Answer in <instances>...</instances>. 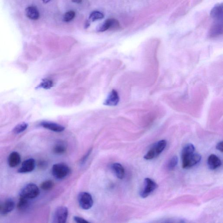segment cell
<instances>
[{
	"label": "cell",
	"instance_id": "obj_1",
	"mask_svg": "<svg viewBox=\"0 0 223 223\" xmlns=\"http://www.w3.org/2000/svg\"><path fill=\"white\" fill-rule=\"evenodd\" d=\"M194 152L195 147L192 144H188L184 147L181 153L183 168H190L200 162L201 157Z\"/></svg>",
	"mask_w": 223,
	"mask_h": 223
},
{
	"label": "cell",
	"instance_id": "obj_2",
	"mask_svg": "<svg viewBox=\"0 0 223 223\" xmlns=\"http://www.w3.org/2000/svg\"><path fill=\"white\" fill-rule=\"evenodd\" d=\"M167 141L165 140H161L157 142L148 151L144 156V158L146 160H152L160 154L165 148L167 146Z\"/></svg>",
	"mask_w": 223,
	"mask_h": 223
},
{
	"label": "cell",
	"instance_id": "obj_3",
	"mask_svg": "<svg viewBox=\"0 0 223 223\" xmlns=\"http://www.w3.org/2000/svg\"><path fill=\"white\" fill-rule=\"evenodd\" d=\"M70 169L66 164L59 163L54 165L52 168L53 175L57 179L61 180L66 177L69 174Z\"/></svg>",
	"mask_w": 223,
	"mask_h": 223
},
{
	"label": "cell",
	"instance_id": "obj_4",
	"mask_svg": "<svg viewBox=\"0 0 223 223\" xmlns=\"http://www.w3.org/2000/svg\"><path fill=\"white\" fill-rule=\"evenodd\" d=\"M39 188L35 184L30 183L25 186L21 190L20 196L26 198L28 199L36 198L39 194Z\"/></svg>",
	"mask_w": 223,
	"mask_h": 223
},
{
	"label": "cell",
	"instance_id": "obj_5",
	"mask_svg": "<svg viewBox=\"0 0 223 223\" xmlns=\"http://www.w3.org/2000/svg\"><path fill=\"white\" fill-rule=\"evenodd\" d=\"M78 202L80 206L84 210L90 209L93 204L91 195L87 192H82L79 194Z\"/></svg>",
	"mask_w": 223,
	"mask_h": 223
},
{
	"label": "cell",
	"instance_id": "obj_6",
	"mask_svg": "<svg viewBox=\"0 0 223 223\" xmlns=\"http://www.w3.org/2000/svg\"><path fill=\"white\" fill-rule=\"evenodd\" d=\"M157 188V184L153 180L146 178L144 180V187L140 193L142 198L148 197Z\"/></svg>",
	"mask_w": 223,
	"mask_h": 223
},
{
	"label": "cell",
	"instance_id": "obj_7",
	"mask_svg": "<svg viewBox=\"0 0 223 223\" xmlns=\"http://www.w3.org/2000/svg\"><path fill=\"white\" fill-rule=\"evenodd\" d=\"M69 215L67 208L59 207L55 211L54 222L56 223H65Z\"/></svg>",
	"mask_w": 223,
	"mask_h": 223
},
{
	"label": "cell",
	"instance_id": "obj_8",
	"mask_svg": "<svg viewBox=\"0 0 223 223\" xmlns=\"http://www.w3.org/2000/svg\"><path fill=\"white\" fill-rule=\"evenodd\" d=\"M120 97L117 92L115 90H113L109 94L103 104L109 106H115L118 105Z\"/></svg>",
	"mask_w": 223,
	"mask_h": 223
},
{
	"label": "cell",
	"instance_id": "obj_9",
	"mask_svg": "<svg viewBox=\"0 0 223 223\" xmlns=\"http://www.w3.org/2000/svg\"><path fill=\"white\" fill-rule=\"evenodd\" d=\"M35 162L33 159H29L23 162L22 167L18 170L19 173H26L32 171L35 168Z\"/></svg>",
	"mask_w": 223,
	"mask_h": 223
},
{
	"label": "cell",
	"instance_id": "obj_10",
	"mask_svg": "<svg viewBox=\"0 0 223 223\" xmlns=\"http://www.w3.org/2000/svg\"><path fill=\"white\" fill-rule=\"evenodd\" d=\"M15 205L12 200L9 199L6 200L3 204H0V214L6 215L11 212L14 210Z\"/></svg>",
	"mask_w": 223,
	"mask_h": 223
},
{
	"label": "cell",
	"instance_id": "obj_11",
	"mask_svg": "<svg viewBox=\"0 0 223 223\" xmlns=\"http://www.w3.org/2000/svg\"><path fill=\"white\" fill-rule=\"evenodd\" d=\"M208 164L209 167L211 170H216L221 166V161L219 158L215 155L211 154L208 158Z\"/></svg>",
	"mask_w": 223,
	"mask_h": 223
},
{
	"label": "cell",
	"instance_id": "obj_12",
	"mask_svg": "<svg viewBox=\"0 0 223 223\" xmlns=\"http://www.w3.org/2000/svg\"><path fill=\"white\" fill-rule=\"evenodd\" d=\"M41 125L45 128L56 132H61L65 130V127L60 125L50 122H43Z\"/></svg>",
	"mask_w": 223,
	"mask_h": 223
},
{
	"label": "cell",
	"instance_id": "obj_13",
	"mask_svg": "<svg viewBox=\"0 0 223 223\" xmlns=\"http://www.w3.org/2000/svg\"><path fill=\"white\" fill-rule=\"evenodd\" d=\"M21 160L19 154L17 152H13L10 154L8 159L9 165L11 167H15L20 163Z\"/></svg>",
	"mask_w": 223,
	"mask_h": 223
},
{
	"label": "cell",
	"instance_id": "obj_14",
	"mask_svg": "<svg viewBox=\"0 0 223 223\" xmlns=\"http://www.w3.org/2000/svg\"><path fill=\"white\" fill-rule=\"evenodd\" d=\"M112 168L116 176L120 179H123L125 177V172L123 166L119 163H114L112 165Z\"/></svg>",
	"mask_w": 223,
	"mask_h": 223
},
{
	"label": "cell",
	"instance_id": "obj_15",
	"mask_svg": "<svg viewBox=\"0 0 223 223\" xmlns=\"http://www.w3.org/2000/svg\"><path fill=\"white\" fill-rule=\"evenodd\" d=\"M223 5H217L212 9L211 12V17L215 19L219 20L223 16Z\"/></svg>",
	"mask_w": 223,
	"mask_h": 223
},
{
	"label": "cell",
	"instance_id": "obj_16",
	"mask_svg": "<svg viewBox=\"0 0 223 223\" xmlns=\"http://www.w3.org/2000/svg\"><path fill=\"white\" fill-rule=\"evenodd\" d=\"M27 16L32 20H37L39 17V13L36 8L34 6L28 7L25 10Z\"/></svg>",
	"mask_w": 223,
	"mask_h": 223
},
{
	"label": "cell",
	"instance_id": "obj_17",
	"mask_svg": "<svg viewBox=\"0 0 223 223\" xmlns=\"http://www.w3.org/2000/svg\"><path fill=\"white\" fill-rule=\"evenodd\" d=\"M222 24H215L211 29L210 31V35L212 37H216L222 33Z\"/></svg>",
	"mask_w": 223,
	"mask_h": 223
},
{
	"label": "cell",
	"instance_id": "obj_18",
	"mask_svg": "<svg viewBox=\"0 0 223 223\" xmlns=\"http://www.w3.org/2000/svg\"><path fill=\"white\" fill-rule=\"evenodd\" d=\"M104 17L103 14L98 11H94L90 15L89 21L94 22L97 20L102 19Z\"/></svg>",
	"mask_w": 223,
	"mask_h": 223
},
{
	"label": "cell",
	"instance_id": "obj_19",
	"mask_svg": "<svg viewBox=\"0 0 223 223\" xmlns=\"http://www.w3.org/2000/svg\"><path fill=\"white\" fill-rule=\"evenodd\" d=\"M28 199L24 198L23 197L20 196L19 201L18 204V207L19 209L22 210L25 209L27 208L28 206Z\"/></svg>",
	"mask_w": 223,
	"mask_h": 223
},
{
	"label": "cell",
	"instance_id": "obj_20",
	"mask_svg": "<svg viewBox=\"0 0 223 223\" xmlns=\"http://www.w3.org/2000/svg\"><path fill=\"white\" fill-rule=\"evenodd\" d=\"M28 127V124L22 123L17 125L13 129V132L15 134H19L25 130Z\"/></svg>",
	"mask_w": 223,
	"mask_h": 223
},
{
	"label": "cell",
	"instance_id": "obj_21",
	"mask_svg": "<svg viewBox=\"0 0 223 223\" xmlns=\"http://www.w3.org/2000/svg\"><path fill=\"white\" fill-rule=\"evenodd\" d=\"M53 86V82L49 79H46L43 80L42 82L39 86V87L43 88L46 90L51 89Z\"/></svg>",
	"mask_w": 223,
	"mask_h": 223
},
{
	"label": "cell",
	"instance_id": "obj_22",
	"mask_svg": "<svg viewBox=\"0 0 223 223\" xmlns=\"http://www.w3.org/2000/svg\"><path fill=\"white\" fill-rule=\"evenodd\" d=\"M54 186V183L50 180L45 181L41 184V188L44 191H50Z\"/></svg>",
	"mask_w": 223,
	"mask_h": 223
},
{
	"label": "cell",
	"instance_id": "obj_23",
	"mask_svg": "<svg viewBox=\"0 0 223 223\" xmlns=\"http://www.w3.org/2000/svg\"><path fill=\"white\" fill-rule=\"evenodd\" d=\"M109 29H110V23L109 19L103 23L100 24L97 27L96 30L98 32H103Z\"/></svg>",
	"mask_w": 223,
	"mask_h": 223
},
{
	"label": "cell",
	"instance_id": "obj_24",
	"mask_svg": "<svg viewBox=\"0 0 223 223\" xmlns=\"http://www.w3.org/2000/svg\"><path fill=\"white\" fill-rule=\"evenodd\" d=\"M178 163V158L177 156H174L169 160L167 164V168L172 171L175 168Z\"/></svg>",
	"mask_w": 223,
	"mask_h": 223
},
{
	"label": "cell",
	"instance_id": "obj_25",
	"mask_svg": "<svg viewBox=\"0 0 223 223\" xmlns=\"http://www.w3.org/2000/svg\"><path fill=\"white\" fill-rule=\"evenodd\" d=\"M66 150V148L64 145L63 144H58L55 146L54 148V152L57 154H64Z\"/></svg>",
	"mask_w": 223,
	"mask_h": 223
},
{
	"label": "cell",
	"instance_id": "obj_26",
	"mask_svg": "<svg viewBox=\"0 0 223 223\" xmlns=\"http://www.w3.org/2000/svg\"><path fill=\"white\" fill-rule=\"evenodd\" d=\"M76 16V13L74 11H70L67 12L63 16V20L66 22L72 21Z\"/></svg>",
	"mask_w": 223,
	"mask_h": 223
},
{
	"label": "cell",
	"instance_id": "obj_27",
	"mask_svg": "<svg viewBox=\"0 0 223 223\" xmlns=\"http://www.w3.org/2000/svg\"><path fill=\"white\" fill-rule=\"evenodd\" d=\"M110 23V29H117L120 27V24L118 21L115 19H109Z\"/></svg>",
	"mask_w": 223,
	"mask_h": 223
},
{
	"label": "cell",
	"instance_id": "obj_28",
	"mask_svg": "<svg viewBox=\"0 0 223 223\" xmlns=\"http://www.w3.org/2000/svg\"><path fill=\"white\" fill-rule=\"evenodd\" d=\"M74 220L75 221L78 223H89V222L86 220L84 219L83 218H80L79 217H75L74 218Z\"/></svg>",
	"mask_w": 223,
	"mask_h": 223
},
{
	"label": "cell",
	"instance_id": "obj_29",
	"mask_svg": "<svg viewBox=\"0 0 223 223\" xmlns=\"http://www.w3.org/2000/svg\"><path fill=\"white\" fill-rule=\"evenodd\" d=\"M216 149L221 152H223V142L221 141L218 143L216 146Z\"/></svg>",
	"mask_w": 223,
	"mask_h": 223
},
{
	"label": "cell",
	"instance_id": "obj_30",
	"mask_svg": "<svg viewBox=\"0 0 223 223\" xmlns=\"http://www.w3.org/2000/svg\"><path fill=\"white\" fill-rule=\"evenodd\" d=\"M92 150H90L88 151V152L86 154V155L84 156V157H83V159H82V160H81V163H84L85 162V161L86 160H87V159L88 158V157H89V156H90V154L91 153Z\"/></svg>",
	"mask_w": 223,
	"mask_h": 223
},
{
	"label": "cell",
	"instance_id": "obj_31",
	"mask_svg": "<svg viewBox=\"0 0 223 223\" xmlns=\"http://www.w3.org/2000/svg\"><path fill=\"white\" fill-rule=\"evenodd\" d=\"M90 21L89 20L87 21L85 25V29H87V28H89V27H90Z\"/></svg>",
	"mask_w": 223,
	"mask_h": 223
},
{
	"label": "cell",
	"instance_id": "obj_32",
	"mask_svg": "<svg viewBox=\"0 0 223 223\" xmlns=\"http://www.w3.org/2000/svg\"><path fill=\"white\" fill-rule=\"evenodd\" d=\"M72 2L76 3H81L82 2V0H72Z\"/></svg>",
	"mask_w": 223,
	"mask_h": 223
},
{
	"label": "cell",
	"instance_id": "obj_33",
	"mask_svg": "<svg viewBox=\"0 0 223 223\" xmlns=\"http://www.w3.org/2000/svg\"><path fill=\"white\" fill-rule=\"evenodd\" d=\"M42 2H43L44 3H47L49 2L50 1H51V0H42Z\"/></svg>",
	"mask_w": 223,
	"mask_h": 223
}]
</instances>
